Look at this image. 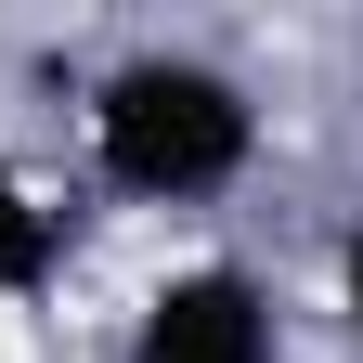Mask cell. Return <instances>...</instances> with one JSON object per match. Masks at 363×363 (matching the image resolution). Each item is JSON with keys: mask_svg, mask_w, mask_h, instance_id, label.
<instances>
[{"mask_svg": "<svg viewBox=\"0 0 363 363\" xmlns=\"http://www.w3.org/2000/svg\"><path fill=\"white\" fill-rule=\"evenodd\" d=\"M78 143L117 208H220L259 169V91L220 52H117L91 78Z\"/></svg>", "mask_w": 363, "mask_h": 363, "instance_id": "1", "label": "cell"}, {"mask_svg": "<svg viewBox=\"0 0 363 363\" xmlns=\"http://www.w3.org/2000/svg\"><path fill=\"white\" fill-rule=\"evenodd\" d=\"M130 363H286V311L247 259H169L130 311Z\"/></svg>", "mask_w": 363, "mask_h": 363, "instance_id": "2", "label": "cell"}, {"mask_svg": "<svg viewBox=\"0 0 363 363\" xmlns=\"http://www.w3.org/2000/svg\"><path fill=\"white\" fill-rule=\"evenodd\" d=\"M65 286V208H52V182L0 156V311H26V298H52Z\"/></svg>", "mask_w": 363, "mask_h": 363, "instance_id": "3", "label": "cell"}, {"mask_svg": "<svg viewBox=\"0 0 363 363\" xmlns=\"http://www.w3.org/2000/svg\"><path fill=\"white\" fill-rule=\"evenodd\" d=\"M337 325H350V350H363V220L337 234Z\"/></svg>", "mask_w": 363, "mask_h": 363, "instance_id": "4", "label": "cell"}]
</instances>
